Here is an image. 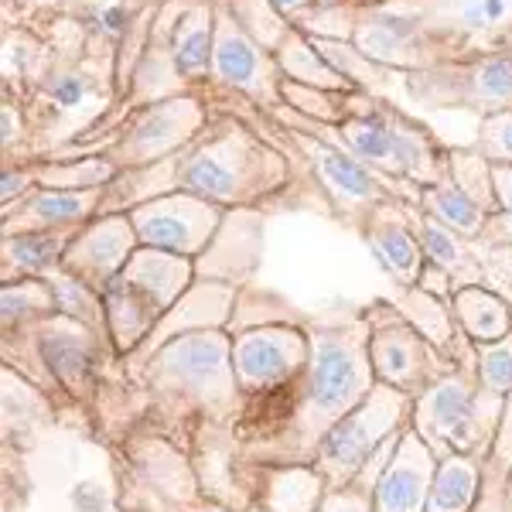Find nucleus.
Here are the masks:
<instances>
[{"mask_svg":"<svg viewBox=\"0 0 512 512\" xmlns=\"http://www.w3.org/2000/svg\"><path fill=\"white\" fill-rule=\"evenodd\" d=\"M369 318V362H373L376 383L417 396L427 393L437 379L458 369L448 355H441L424 335L396 311L393 301H373L362 308Z\"/></svg>","mask_w":512,"mask_h":512,"instance_id":"423d86ee","label":"nucleus"},{"mask_svg":"<svg viewBox=\"0 0 512 512\" xmlns=\"http://www.w3.org/2000/svg\"><path fill=\"white\" fill-rule=\"evenodd\" d=\"M205 59H209V14L195 11L175 31V62L185 76H195L205 69Z\"/></svg>","mask_w":512,"mask_h":512,"instance_id":"7c9ffc66","label":"nucleus"},{"mask_svg":"<svg viewBox=\"0 0 512 512\" xmlns=\"http://www.w3.org/2000/svg\"><path fill=\"white\" fill-rule=\"evenodd\" d=\"M72 233H21V236H4L0 256H4V284L7 280H24V277H48L55 270H62V256L69 246Z\"/></svg>","mask_w":512,"mask_h":512,"instance_id":"393cba45","label":"nucleus"},{"mask_svg":"<svg viewBox=\"0 0 512 512\" xmlns=\"http://www.w3.org/2000/svg\"><path fill=\"white\" fill-rule=\"evenodd\" d=\"M31 192V175L28 171H4V188H0V195H4V209L14 202H21L24 195Z\"/></svg>","mask_w":512,"mask_h":512,"instance_id":"4c0bfd02","label":"nucleus"},{"mask_svg":"<svg viewBox=\"0 0 512 512\" xmlns=\"http://www.w3.org/2000/svg\"><path fill=\"white\" fill-rule=\"evenodd\" d=\"M311 328V359L277 393L250 400L236 424L239 461L311 465L318 444L376 386L366 311Z\"/></svg>","mask_w":512,"mask_h":512,"instance_id":"f257e3e1","label":"nucleus"},{"mask_svg":"<svg viewBox=\"0 0 512 512\" xmlns=\"http://www.w3.org/2000/svg\"><path fill=\"white\" fill-rule=\"evenodd\" d=\"M103 308H106V328H110V342L117 359L134 355L144 338L158 328L161 315L154 311V304L147 297H140L134 287L123 277L110 280L103 291Z\"/></svg>","mask_w":512,"mask_h":512,"instance_id":"412c9836","label":"nucleus"},{"mask_svg":"<svg viewBox=\"0 0 512 512\" xmlns=\"http://www.w3.org/2000/svg\"><path fill=\"white\" fill-rule=\"evenodd\" d=\"M366 239L373 246L376 260L386 267L400 287H420L427 270L424 250H420L417 229H410L407 222L396 216V209H386V205H376L366 219Z\"/></svg>","mask_w":512,"mask_h":512,"instance_id":"6ab92c4d","label":"nucleus"},{"mask_svg":"<svg viewBox=\"0 0 512 512\" xmlns=\"http://www.w3.org/2000/svg\"><path fill=\"white\" fill-rule=\"evenodd\" d=\"M280 181H284V168L277 154L250 140L239 127L205 137L178 158V192H192L219 209L274 192Z\"/></svg>","mask_w":512,"mask_h":512,"instance_id":"20e7f679","label":"nucleus"},{"mask_svg":"<svg viewBox=\"0 0 512 512\" xmlns=\"http://www.w3.org/2000/svg\"><path fill=\"white\" fill-rule=\"evenodd\" d=\"M216 72L239 89H260V59L233 24H222L216 38Z\"/></svg>","mask_w":512,"mask_h":512,"instance_id":"c85d7f7f","label":"nucleus"},{"mask_svg":"<svg viewBox=\"0 0 512 512\" xmlns=\"http://www.w3.org/2000/svg\"><path fill=\"white\" fill-rule=\"evenodd\" d=\"M506 396L489 393L478 386L475 355L458 362V369L437 379L427 393L414 400V431L431 444L437 458L465 454V458L485 461L499 434Z\"/></svg>","mask_w":512,"mask_h":512,"instance_id":"7ed1b4c3","label":"nucleus"},{"mask_svg":"<svg viewBox=\"0 0 512 512\" xmlns=\"http://www.w3.org/2000/svg\"><path fill=\"white\" fill-rule=\"evenodd\" d=\"M137 229L140 246L195 256L209 250L222 226V209L192 192H168L127 212Z\"/></svg>","mask_w":512,"mask_h":512,"instance_id":"1a4fd4ad","label":"nucleus"},{"mask_svg":"<svg viewBox=\"0 0 512 512\" xmlns=\"http://www.w3.org/2000/svg\"><path fill=\"white\" fill-rule=\"evenodd\" d=\"M451 311L458 318L461 332L468 335L472 345H489L499 338L512 335V308L502 294L489 291L485 284L475 287H461L451 297Z\"/></svg>","mask_w":512,"mask_h":512,"instance_id":"5701e85b","label":"nucleus"},{"mask_svg":"<svg viewBox=\"0 0 512 512\" xmlns=\"http://www.w3.org/2000/svg\"><path fill=\"white\" fill-rule=\"evenodd\" d=\"M420 212L437 219L441 226L454 229V233L465 239H478V233L485 229V219H489V212H485L465 188L454 185L451 178L420 188Z\"/></svg>","mask_w":512,"mask_h":512,"instance_id":"a878e982","label":"nucleus"},{"mask_svg":"<svg viewBox=\"0 0 512 512\" xmlns=\"http://www.w3.org/2000/svg\"><path fill=\"white\" fill-rule=\"evenodd\" d=\"M308 321H256L233 332V373L239 393L250 400L277 393L308 366Z\"/></svg>","mask_w":512,"mask_h":512,"instance_id":"6e6552de","label":"nucleus"},{"mask_svg":"<svg viewBox=\"0 0 512 512\" xmlns=\"http://www.w3.org/2000/svg\"><path fill=\"white\" fill-rule=\"evenodd\" d=\"M86 93H89V82L82 76H62L52 86V103L62 106V110H76L82 99H86Z\"/></svg>","mask_w":512,"mask_h":512,"instance_id":"c9c22d12","label":"nucleus"},{"mask_svg":"<svg viewBox=\"0 0 512 512\" xmlns=\"http://www.w3.org/2000/svg\"><path fill=\"white\" fill-rule=\"evenodd\" d=\"M106 188H89V192H62V188H35L21 202L4 209V236L21 233H76L103 209Z\"/></svg>","mask_w":512,"mask_h":512,"instance_id":"4468645a","label":"nucleus"},{"mask_svg":"<svg viewBox=\"0 0 512 512\" xmlns=\"http://www.w3.org/2000/svg\"><path fill=\"white\" fill-rule=\"evenodd\" d=\"M410 417H414V396L376 383L366 400L325 434L311 465L325 475L328 489H345L386 441L410 427Z\"/></svg>","mask_w":512,"mask_h":512,"instance_id":"39448f33","label":"nucleus"},{"mask_svg":"<svg viewBox=\"0 0 512 512\" xmlns=\"http://www.w3.org/2000/svg\"><path fill=\"white\" fill-rule=\"evenodd\" d=\"M239 485L253 512H318L332 492L315 465H253L239 461Z\"/></svg>","mask_w":512,"mask_h":512,"instance_id":"f8f14e48","label":"nucleus"},{"mask_svg":"<svg viewBox=\"0 0 512 512\" xmlns=\"http://www.w3.org/2000/svg\"><path fill=\"white\" fill-rule=\"evenodd\" d=\"M437 468H441V458L410 424L400 434L390 465L373 489V512H424Z\"/></svg>","mask_w":512,"mask_h":512,"instance_id":"ddd939ff","label":"nucleus"},{"mask_svg":"<svg viewBox=\"0 0 512 512\" xmlns=\"http://www.w3.org/2000/svg\"><path fill=\"white\" fill-rule=\"evenodd\" d=\"M393 304H396V311H400L437 352L448 355L451 362H465L475 355V345L461 332L448 297L427 291V287H403V297Z\"/></svg>","mask_w":512,"mask_h":512,"instance_id":"aec40b11","label":"nucleus"},{"mask_svg":"<svg viewBox=\"0 0 512 512\" xmlns=\"http://www.w3.org/2000/svg\"><path fill=\"white\" fill-rule=\"evenodd\" d=\"M96 18H99V28H103V31H120L123 28V7L110 4V7H103Z\"/></svg>","mask_w":512,"mask_h":512,"instance_id":"58836bf2","label":"nucleus"},{"mask_svg":"<svg viewBox=\"0 0 512 512\" xmlns=\"http://www.w3.org/2000/svg\"><path fill=\"white\" fill-rule=\"evenodd\" d=\"M492 188H495L499 212H509L512 216V164H492Z\"/></svg>","mask_w":512,"mask_h":512,"instance_id":"e433bc0d","label":"nucleus"},{"mask_svg":"<svg viewBox=\"0 0 512 512\" xmlns=\"http://www.w3.org/2000/svg\"><path fill=\"white\" fill-rule=\"evenodd\" d=\"M417 239L427 260L424 274L441 277L448 294L461 291V287H475L485 280V263H482V256L472 250V243L454 233V229L441 226L437 219L424 216V212L417 216Z\"/></svg>","mask_w":512,"mask_h":512,"instance_id":"a211bd4d","label":"nucleus"},{"mask_svg":"<svg viewBox=\"0 0 512 512\" xmlns=\"http://www.w3.org/2000/svg\"><path fill=\"white\" fill-rule=\"evenodd\" d=\"M52 315H59V304L48 277L7 280L0 287V332H18Z\"/></svg>","mask_w":512,"mask_h":512,"instance_id":"bb28decb","label":"nucleus"},{"mask_svg":"<svg viewBox=\"0 0 512 512\" xmlns=\"http://www.w3.org/2000/svg\"><path fill=\"white\" fill-rule=\"evenodd\" d=\"M198 113L185 103H164L147 110L144 117L134 123L127 140L117 147L113 164H130V168H147V164L168 161L171 154L195 134Z\"/></svg>","mask_w":512,"mask_h":512,"instance_id":"dca6fc26","label":"nucleus"},{"mask_svg":"<svg viewBox=\"0 0 512 512\" xmlns=\"http://www.w3.org/2000/svg\"><path fill=\"white\" fill-rule=\"evenodd\" d=\"M475 93L482 99H492V103H506L512 99V62H485L475 76Z\"/></svg>","mask_w":512,"mask_h":512,"instance_id":"2f4dec72","label":"nucleus"},{"mask_svg":"<svg viewBox=\"0 0 512 512\" xmlns=\"http://www.w3.org/2000/svg\"><path fill=\"white\" fill-rule=\"evenodd\" d=\"M301 147L308 151L321 188L332 195L338 216H355V212H366L369 216L379 202H386V192L373 178V168H366L359 158L311 137H301Z\"/></svg>","mask_w":512,"mask_h":512,"instance_id":"2eb2a0df","label":"nucleus"},{"mask_svg":"<svg viewBox=\"0 0 512 512\" xmlns=\"http://www.w3.org/2000/svg\"><path fill=\"white\" fill-rule=\"evenodd\" d=\"M478 246H489V250H512V216L509 212H492L485 219V229L475 239Z\"/></svg>","mask_w":512,"mask_h":512,"instance_id":"f704fd0d","label":"nucleus"},{"mask_svg":"<svg viewBox=\"0 0 512 512\" xmlns=\"http://www.w3.org/2000/svg\"><path fill=\"white\" fill-rule=\"evenodd\" d=\"M478 386L499 396H512V335L489 345H475Z\"/></svg>","mask_w":512,"mask_h":512,"instance_id":"c756f323","label":"nucleus"},{"mask_svg":"<svg viewBox=\"0 0 512 512\" xmlns=\"http://www.w3.org/2000/svg\"><path fill=\"white\" fill-rule=\"evenodd\" d=\"M28 332L35 338L41 359H45L55 386L62 390L65 403L93 414L99 383L117 362L113 345L82 321H72L65 315L41 318L35 325H28Z\"/></svg>","mask_w":512,"mask_h":512,"instance_id":"0eeeda50","label":"nucleus"},{"mask_svg":"<svg viewBox=\"0 0 512 512\" xmlns=\"http://www.w3.org/2000/svg\"><path fill=\"white\" fill-rule=\"evenodd\" d=\"M48 284L55 291V304H59V315L82 321L86 328H93L96 335H103L110 342V328H106V308H103V294L93 291L89 284H82L65 270L48 274ZM113 345V342H110Z\"/></svg>","mask_w":512,"mask_h":512,"instance_id":"cd10ccee","label":"nucleus"},{"mask_svg":"<svg viewBox=\"0 0 512 512\" xmlns=\"http://www.w3.org/2000/svg\"><path fill=\"white\" fill-rule=\"evenodd\" d=\"M485 492V461L448 454L437 468L431 499L424 512H478Z\"/></svg>","mask_w":512,"mask_h":512,"instance_id":"b1692460","label":"nucleus"},{"mask_svg":"<svg viewBox=\"0 0 512 512\" xmlns=\"http://www.w3.org/2000/svg\"><path fill=\"white\" fill-rule=\"evenodd\" d=\"M236 311V284L233 280H198V284L188 291L175 308L168 311L158 328L144 338V345L127 355V359H117L123 366H140L147 362L154 352L164 349L171 338L178 335H192V332H229V318Z\"/></svg>","mask_w":512,"mask_h":512,"instance_id":"9b49d317","label":"nucleus"},{"mask_svg":"<svg viewBox=\"0 0 512 512\" xmlns=\"http://www.w3.org/2000/svg\"><path fill=\"white\" fill-rule=\"evenodd\" d=\"M137 246L140 239L127 212L96 216L93 222H86V226L72 233L62 256V270L103 294L106 284L123 274L130 256L137 253Z\"/></svg>","mask_w":512,"mask_h":512,"instance_id":"9d476101","label":"nucleus"},{"mask_svg":"<svg viewBox=\"0 0 512 512\" xmlns=\"http://www.w3.org/2000/svg\"><path fill=\"white\" fill-rule=\"evenodd\" d=\"M123 280L154 304V311L164 318L171 308L195 287V260L192 256H178L168 250H151V246H137L130 263L123 267Z\"/></svg>","mask_w":512,"mask_h":512,"instance_id":"f3484780","label":"nucleus"},{"mask_svg":"<svg viewBox=\"0 0 512 512\" xmlns=\"http://www.w3.org/2000/svg\"><path fill=\"white\" fill-rule=\"evenodd\" d=\"M485 154H489V164H512V110L495 113V117L485 123Z\"/></svg>","mask_w":512,"mask_h":512,"instance_id":"473e14b6","label":"nucleus"},{"mask_svg":"<svg viewBox=\"0 0 512 512\" xmlns=\"http://www.w3.org/2000/svg\"><path fill=\"white\" fill-rule=\"evenodd\" d=\"M318 512H373V489L362 482H349L345 489H332Z\"/></svg>","mask_w":512,"mask_h":512,"instance_id":"72a5a7b5","label":"nucleus"},{"mask_svg":"<svg viewBox=\"0 0 512 512\" xmlns=\"http://www.w3.org/2000/svg\"><path fill=\"white\" fill-rule=\"evenodd\" d=\"M4 448H24L41 431V424L55 420V400L35 383H28L21 373L4 366Z\"/></svg>","mask_w":512,"mask_h":512,"instance_id":"4be33fe9","label":"nucleus"},{"mask_svg":"<svg viewBox=\"0 0 512 512\" xmlns=\"http://www.w3.org/2000/svg\"><path fill=\"white\" fill-rule=\"evenodd\" d=\"M103 379L134 393L140 403L123 434L154 431L185 451L202 424H239L246 410L233 373V332L178 335L140 366L113 362Z\"/></svg>","mask_w":512,"mask_h":512,"instance_id":"f03ea898","label":"nucleus"},{"mask_svg":"<svg viewBox=\"0 0 512 512\" xmlns=\"http://www.w3.org/2000/svg\"><path fill=\"white\" fill-rule=\"evenodd\" d=\"M277 7H287V11H291V7H301V4H308V0H274Z\"/></svg>","mask_w":512,"mask_h":512,"instance_id":"ea45409f","label":"nucleus"}]
</instances>
